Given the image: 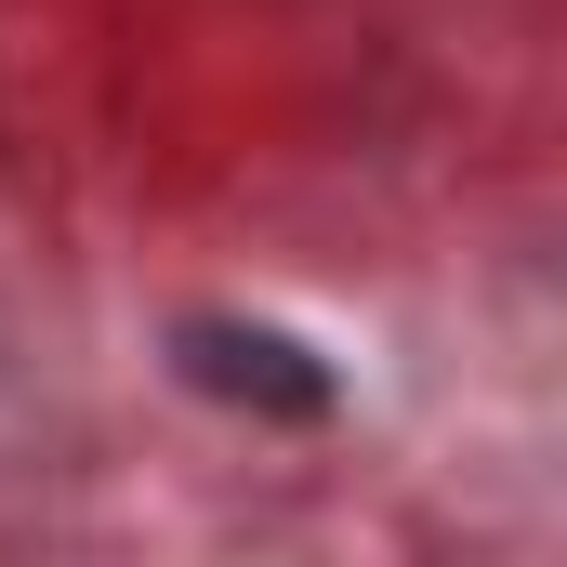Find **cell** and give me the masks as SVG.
<instances>
[]
</instances>
